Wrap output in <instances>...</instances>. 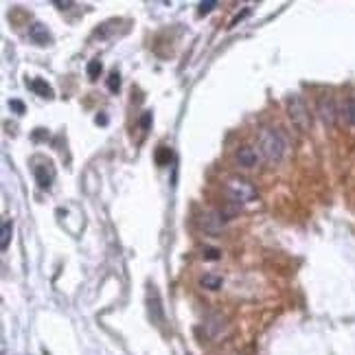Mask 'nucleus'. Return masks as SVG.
Returning <instances> with one entry per match:
<instances>
[{"mask_svg":"<svg viewBox=\"0 0 355 355\" xmlns=\"http://www.w3.org/2000/svg\"><path fill=\"white\" fill-rule=\"evenodd\" d=\"M259 152L270 165H276L288 152V136L279 127H263L259 132Z\"/></svg>","mask_w":355,"mask_h":355,"instance_id":"f257e3e1","label":"nucleus"},{"mask_svg":"<svg viewBox=\"0 0 355 355\" xmlns=\"http://www.w3.org/2000/svg\"><path fill=\"white\" fill-rule=\"evenodd\" d=\"M226 193H228L230 202L235 204H248L257 200V189L250 184V180L239 176H233L226 180Z\"/></svg>","mask_w":355,"mask_h":355,"instance_id":"f03ea898","label":"nucleus"},{"mask_svg":"<svg viewBox=\"0 0 355 355\" xmlns=\"http://www.w3.org/2000/svg\"><path fill=\"white\" fill-rule=\"evenodd\" d=\"M288 116L292 125L300 132H307L311 127V116H309V108L303 101L300 94H289L288 97Z\"/></svg>","mask_w":355,"mask_h":355,"instance_id":"7ed1b4c3","label":"nucleus"},{"mask_svg":"<svg viewBox=\"0 0 355 355\" xmlns=\"http://www.w3.org/2000/svg\"><path fill=\"white\" fill-rule=\"evenodd\" d=\"M318 114H320L322 123H325L327 127H333V125H335V121H338L340 108L335 106V101H333L331 97L322 94V97L318 99Z\"/></svg>","mask_w":355,"mask_h":355,"instance_id":"20e7f679","label":"nucleus"},{"mask_svg":"<svg viewBox=\"0 0 355 355\" xmlns=\"http://www.w3.org/2000/svg\"><path fill=\"white\" fill-rule=\"evenodd\" d=\"M33 174H35V180H38V186L40 189H51L53 182H55V167L53 162H40V165L33 167Z\"/></svg>","mask_w":355,"mask_h":355,"instance_id":"39448f33","label":"nucleus"},{"mask_svg":"<svg viewBox=\"0 0 355 355\" xmlns=\"http://www.w3.org/2000/svg\"><path fill=\"white\" fill-rule=\"evenodd\" d=\"M235 162L239 167H244V169H250V167H254L259 162L257 149L250 147V145H241V147L235 152Z\"/></svg>","mask_w":355,"mask_h":355,"instance_id":"423d86ee","label":"nucleus"},{"mask_svg":"<svg viewBox=\"0 0 355 355\" xmlns=\"http://www.w3.org/2000/svg\"><path fill=\"white\" fill-rule=\"evenodd\" d=\"M29 38H31V42L38 44V46H48V44L53 42L51 31H48L46 24H42V22H33V24L29 26Z\"/></svg>","mask_w":355,"mask_h":355,"instance_id":"0eeeda50","label":"nucleus"},{"mask_svg":"<svg viewBox=\"0 0 355 355\" xmlns=\"http://www.w3.org/2000/svg\"><path fill=\"white\" fill-rule=\"evenodd\" d=\"M149 316H152V322H156V325H162L160 296H158V289L154 288V285H149Z\"/></svg>","mask_w":355,"mask_h":355,"instance_id":"6e6552de","label":"nucleus"},{"mask_svg":"<svg viewBox=\"0 0 355 355\" xmlns=\"http://www.w3.org/2000/svg\"><path fill=\"white\" fill-rule=\"evenodd\" d=\"M226 222L222 220V215L217 211H213V213H206V215H202V226L208 230L211 235H215V233H220L222 230V226H224Z\"/></svg>","mask_w":355,"mask_h":355,"instance_id":"1a4fd4ad","label":"nucleus"},{"mask_svg":"<svg viewBox=\"0 0 355 355\" xmlns=\"http://www.w3.org/2000/svg\"><path fill=\"white\" fill-rule=\"evenodd\" d=\"M340 116L347 125L355 127V97H347L342 103H340Z\"/></svg>","mask_w":355,"mask_h":355,"instance_id":"9d476101","label":"nucleus"},{"mask_svg":"<svg viewBox=\"0 0 355 355\" xmlns=\"http://www.w3.org/2000/svg\"><path fill=\"white\" fill-rule=\"evenodd\" d=\"M31 90H33L35 94H40V97H44V99H51L53 97V88L44 79H33V81H31Z\"/></svg>","mask_w":355,"mask_h":355,"instance_id":"9b49d317","label":"nucleus"},{"mask_svg":"<svg viewBox=\"0 0 355 355\" xmlns=\"http://www.w3.org/2000/svg\"><path fill=\"white\" fill-rule=\"evenodd\" d=\"M200 285L206 288V289H211V292H215V289L222 288V279L220 276H215V274H204L202 279H200Z\"/></svg>","mask_w":355,"mask_h":355,"instance_id":"f8f14e48","label":"nucleus"},{"mask_svg":"<svg viewBox=\"0 0 355 355\" xmlns=\"http://www.w3.org/2000/svg\"><path fill=\"white\" fill-rule=\"evenodd\" d=\"M171 158H174V154H171L169 147H165V145H162V147H158V152H156V165H160V167L169 165Z\"/></svg>","mask_w":355,"mask_h":355,"instance_id":"ddd939ff","label":"nucleus"},{"mask_svg":"<svg viewBox=\"0 0 355 355\" xmlns=\"http://www.w3.org/2000/svg\"><path fill=\"white\" fill-rule=\"evenodd\" d=\"M11 233H13V224H11V222H2V239H0V248H2V250L9 248Z\"/></svg>","mask_w":355,"mask_h":355,"instance_id":"4468645a","label":"nucleus"},{"mask_svg":"<svg viewBox=\"0 0 355 355\" xmlns=\"http://www.w3.org/2000/svg\"><path fill=\"white\" fill-rule=\"evenodd\" d=\"M99 75H101V62H99V59H92V62L88 64V77L90 79H97Z\"/></svg>","mask_w":355,"mask_h":355,"instance_id":"2eb2a0df","label":"nucleus"},{"mask_svg":"<svg viewBox=\"0 0 355 355\" xmlns=\"http://www.w3.org/2000/svg\"><path fill=\"white\" fill-rule=\"evenodd\" d=\"M202 257L206 261H217V259H222V252L217 248H202Z\"/></svg>","mask_w":355,"mask_h":355,"instance_id":"dca6fc26","label":"nucleus"},{"mask_svg":"<svg viewBox=\"0 0 355 355\" xmlns=\"http://www.w3.org/2000/svg\"><path fill=\"white\" fill-rule=\"evenodd\" d=\"M108 88H110V92H118V88H121V77H118V72H112L108 77Z\"/></svg>","mask_w":355,"mask_h":355,"instance_id":"f3484780","label":"nucleus"},{"mask_svg":"<svg viewBox=\"0 0 355 355\" xmlns=\"http://www.w3.org/2000/svg\"><path fill=\"white\" fill-rule=\"evenodd\" d=\"M215 7H217L215 0H211V2H202V4H200V9H198V13H200V16H206V13H211Z\"/></svg>","mask_w":355,"mask_h":355,"instance_id":"a211bd4d","label":"nucleus"},{"mask_svg":"<svg viewBox=\"0 0 355 355\" xmlns=\"http://www.w3.org/2000/svg\"><path fill=\"white\" fill-rule=\"evenodd\" d=\"M149 125H152V112H145V114L140 116V127H143V130H149Z\"/></svg>","mask_w":355,"mask_h":355,"instance_id":"6ab92c4d","label":"nucleus"},{"mask_svg":"<svg viewBox=\"0 0 355 355\" xmlns=\"http://www.w3.org/2000/svg\"><path fill=\"white\" fill-rule=\"evenodd\" d=\"M9 106H11L13 110L18 112V114H22V112H24V103H22V101H18V99H13V101L9 103Z\"/></svg>","mask_w":355,"mask_h":355,"instance_id":"aec40b11","label":"nucleus"},{"mask_svg":"<svg viewBox=\"0 0 355 355\" xmlns=\"http://www.w3.org/2000/svg\"><path fill=\"white\" fill-rule=\"evenodd\" d=\"M55 4H57V7H62V9H68L72 2H59V0H55Z\"/></svg>","mask_w":355,"mask_h":355,"instance_id":"412c9836","label":"nucleus"},{"mask_svg":"<svg viewBox=\"0 0 355 355\" xmlns=\"http://www.w3.org/2000/svg\"><path fill=\"white\" fill-rule=\"evenodd\" d=\"M97 123H101V125H103V123H108V118L106 116H97Z\"/></svg>","mask_w":355,"mask_h":355,"instance_id":"4be33fe9","label":"nucleus"}]
</instances>
